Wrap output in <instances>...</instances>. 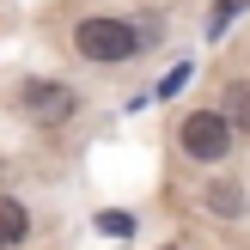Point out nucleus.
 Listing matches in <instances>:
<instances>
[{"label":"nucleus","instance_id":"f257e3e1","mask_svg":"<svg viewBox=\"0 0 250 250\" xmlns=\"http://www.w3.org/2000/svg\"><path fill=\"white\" fill-rule=\"evenodd\" d=\"M73 49H80L85 61H98V67H116V61H134L146 49V31L128 24V19H80Z\"/></svg>","mask_w":250,"mask_h":250},{"label":"nucleus","instance_id":"f03ea898","mask_svg":"<svg viewBox=\"0 0 250 250\" xmlns=\"http://www.w3.org/2000/svg\"><path fill=\"white\" fill-rule=\"evenodd\" d=\"M232 141H238V128H232L226 110H195V116H183V128H177V146H183L189 159H202V165L226 159Z\"/></svg>","mask_w":250,"mask_h":250},{"label":"nucleus","instance_id":"7ed1b4c3","mask_svg":"<svg viewBox=\"0 0 250 250\" xmlns=\"http://www.w3.org/2000/svg\"><path fill=\"white\" fill-rule=\"evenodd\" d=\"M19 104H24V116H31V122H43V128H55V122H67L73 110H80V98H73V92H67L61 80H24Z\"/></svg>","mask_w":250,"mask_h":250},{"label":"nucleus","instance_id":"20e7f679","mask_svg":"<svg viewBox=\"0 0 250 250\" xmlns=\"http://www.w3.org/2000/svg\"><path fill=\"white\" fill-rule=\"evenodd\" d=\"M31 238V214H24V202H12V195H0V250L24 244Z\"/></svg>","mask_w":250,"mask_h":250},{"label":"nucleus","instance_id":"39448f33","mask_svg":"<svg viewBox=\"0 0 250 250\" xmlns=\"http://www.w3.org/2000/svg\"><path fill=\"white\" fill-rule=\"evenodd\" d=\"M202 202L214 208V214H226V220H232V214H244V208H250V195H244L232 177H220V183H208V189H202Z\"/></svg>","mask_w":250,"mask_h":250},{"label":"nucleus","instance_id":"423d86ee","mask_svg":"<svg viewBox=\"0 0 250 250\" xmlns=\"http://www.w3.org/2000/svg\"><path fill=\"white\" fill-rule=\"evenodd\" d=\"M220 110L232 116V128H238V134H250V80H232L226 92H220Z\"/></svg>","mask_w":250,"mask_h":250},{"label":"nucleus","instance_id":"0eeeda50","mask_svg":"<svg viewBox=\"0 0 250 250\" xmlns=\"http://www.w3.org/2000/svg\"><path fill=\"white\" fill-rule=\"evenodd\" d=\"M98 226H104L110 238H128V232H134V220H128V214H104V220H98Z\"/></svg>","mask_w":250,"mask_h":250},{"label":"nucleus","instance_id":"6e6552de","mask_svg":"<svg viewBox=\"0 0 250 250\" xmlns=\"http://www.w3.org/2000/svg\"><path fill=\"white\" fill-rule=\"evenodd\" d=\"M183 80H189V67H171V73H165V85H159V92H153V98H171V92H177V85H183Z\"/></svg>","mask_w":250,"mask_h":250},{"label":"nucleus","instance_id":"1a4fd4ad","mask_svg":"<svg viewBox=\"0 0 250 250\" xmlns=\"http://www.w3.org/2000/svg\"><path fill=\"white\" fill-rule=\"evenodd\" d=\"M165 250H177V244H165Z\"/></svg>","mask_w":250,"mask_h":250}]
</instances>
